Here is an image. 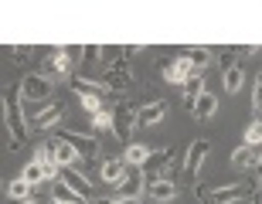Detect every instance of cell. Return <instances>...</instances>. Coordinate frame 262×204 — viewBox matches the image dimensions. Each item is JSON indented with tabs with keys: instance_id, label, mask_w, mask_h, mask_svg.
<instances>
[{
	"instance_id": "1",
	"label": "cell",
	"mask_w": 262,
	"mask_h": 204,
	"mask_svg": "<svg viewBox=\"0 0 262 204\" xmlns=\"http://www.w3.org/2000/svg\"><path fill=\"white\" fill-rule=\"evenodd\" d=\"M4 123H7V136H14L17 143H24V140H28L31 123L24 119L20 99H17V96H10V92H4Z\"/></svg>"
},
{
	"instance_id": "2",
	"label": "cell",
	"mask_w": 262,
	"mask_h": 204,
	"mask_svg": "<svg viewBox=\"0 0 262 204\" xmlns=\"http://www.w3.org/2000/svg\"><path fill=\"white\" fill-rule=\"evenodd\" d=\"M136 126H140V109H136V106L126 102V106L113 109V133H116L119 140H129Z\"/></svg>"
},
{
	"instance_id": "3",
	"label": "cell",
	"mask_w": 262,
	"mask_h": 204,
	"mask_svg": "<svg viewBox=\"0 0 262 204\" xmlns=\"http://www.w3.org/2000/svg\"><path fill=\"white\" fill-rule=\"evenodd\" d=\"M51 96V78L48 75H24L20 78V99L28 102H38V99Z\"/></svg>"
},
{
	"instance_id": "4",
	"label": "cell",
	"mask_w": 262,
	"mask_h": 204,
	"mask_svg": "<svg viewBox=\"0 0 262 204\" xmlns=\"http://www.w3.org/2000/svg\"><path fill=\"white\" fill-rule=\"evenodd\" d=\"M133 68H129V61H119V65H113L106 72V78H102V85L113 88V92H126V88H133Z\"/></svg>"
},
{
	"instance_id": "5",
	"label": "cell",
	"mask_w": 262,
	"mask_h": 204,
	"mask_svg": "<svg viewBox=\"0 0 262 204\" xmlns=\"http://www.w3.org/2000/svg\"><path fill=\"white\" fill-rule=\"evenodd\" d=\"M191 75H194V61H191V55H181V58H174V61L164 65V78L170 82V85H184Z\"/></svg>"
},
{
	"instance_id": "6",
	"label": "cell",
	"mask_w": 262,
	"mask_h": 204,
	"mask_svg": "<svg viewBox=\"0 0 262 204\" xmlns=\"http://www.w3.org/2000/svg\"><path fill=\"white\" fill-rule=\"evenodd\" d=\"M61 180H65L68 187H72V191H75L78 197H82V201H92V184H89V177L82 174V170H72V167H61Z\"/></svg>"
},
{
	"instance_id": "7",
	"label": "cell",
	"mask_w": 262,
	"mask_h": 204,
	"mask_svg": "<svg viewBox=\"0 0 262 204\" xmlns=\"http://www.w3.org/2000/svg\"><path fill=\"white\" fill-rule=\"evenodd\" d=\"M211 153V143L208 140H194V143L187 146V156H184V170L191 177H198V170H201V164H204V156Z\"/></svg>"
},
{
	"instance_id": "8",
	"label": "cell",
	"mask_w": 262,
	"mask_h": 204,
	"mask_svg": "<svg viewBox=\"0 0 262 204\" xmlns=\"http://www.w3.org/2000/svg\"><path fill=\"white\" fill-rule=\"evenodd\" d=\"M249 191H252V187L242 184V180H238V184H228V187H214L211 194H208V204H235L238 197L249 194Z\"/></svg>"
},
{
	"instance_id": "9",
	"label": "cell",
	"mask_w": 262,
	"mask_h": 204,
	"mask_svg": "<svg viewBox=\"0 0 262 204\" xmlns=\"http://www.w3.org/2000/svg\"><path fill=\"white\" fill-rule=\"evenodd\" d=\"M129 170H133V167H129L126 160L119 156V160H106V164H102V170H99V177H102L106 184L119 187V184H123V180H126V177H129Z\"/></svg>"
},
{
	"instance_id": "10",
	"label": "cell",
	"mask_w": 262,
	"mask_h": 204,
	"mask_svg": "<svg viewBox=\"0 0 262 204\" xmlns=\"http://www.w3.org/2000/svg\"><path fill=\"white\" fill-rule=\"evenodd\" d=\"M259 160H262V143H259V146H252V143H242V146H238V150L232 153V164L238 167V170L259 167Z\"/></svg>"
},
{
	"instance_id": "11",
	"label": "cell",
	"mask_w": 262,
	"mask_h": 204,
	"mask_svg": "<svg viewBox=\"0 0 262 204\" xmlns=\"http://www.w3.org/2000/svg\"><path fill=\"white\" fill-rule=\"evenodd\" d=\"M61 140H68V143L75 146L78 153H89V156H96V153H99V140H96V136H89V133H78V129H65V133H61Z\"/></svg>"
},
{
	"instance_id": "12",
	"label": "cell",
	"mask_w": 262,
	"mask_h": 204,
	"mask_svg": "<svg viewBox=\"0 0 262 204\" xmlns=\"http://www.w3.org/2000/svg\"><path fill=\"white\" fill-rule=\"evenodd\" d=\"M123 160H126L129 167H136V170H143L150 160H154V150L146 143H126V153H123Z\"/></svg>"
},
{
	"instance_id": "13",
	"label": "cell",
	"mask_w": 262,
	"mask_h": 204,
	"mask_svg": "<svg viewBox=\"0 0 262 204\" xmlns=\"http://www.w3.org/2000/svg\"><path fill=\"white\" fill-rule=\"evenodd\" d=\"M143 187H146L143 170H136V167H133V170H129V177L116 187V197H143Z\"/></svg>"
},
{
	"instance_id": "14",
	"label": "cell",
	"mask_w": 262,
	"mask_h": 204,
	"mask_svg": "<svg viewBox=\"0 0 262 204\" xmlns=\"http://www.w3.org/2000/svg\"><path fill=\"white\" fill-rule=\"evenodd\" d=\"M61 112H65V106H58V102H51V106H45V109L38 112V116L31 119V129H51V126H58Z\"/></svg>"
},
{
	"instance_id": "15",
	"label": "cell",
	"mask_w": 262,
	"mask_h": 204,
	"mask_svg": "<svg viewBox=\"0 0 262 204\" xmlns=\"http://www.w3.org/2000/svg\"><path fill=\"white\" fill-rule=\"evenodd\" d=\"M164 116H167V102L164 99H154V102H146L140 109V126H157Z\"/></svg>"
},
{
	"instance_id": "16",
	"label": "cell",
	"mask_w": 262,
	"mask_h": 204,
	"mask_svg": "<svg viewBox=\"0 0 262 204\" xmlns=\"http://www.w3.org/2000/svg\"><path fill=\"white\" fill-rule=\"evenodd\" d=\"M222 85H225V92H228V96H235V92L245 85V68L242 65H228L222 72Z\"/></svg>"
},
{
	"instance_id": "17",
	"label": "cell",
	"mask_w": 262,
	"mask_h": 204,
	"mask_svg": "<svg viewBox=\"0 0 262 204\" xmlns=\"http://www.w3.org/2000/svg\"><path fill=\"white\" fill-rule=\"evenodd\" d=\"M146 194L154 197V201H177V184L174 180H150V187H146Z\"/></svg>"
},
{
	"instance_id": "18",
	"label": "cell",
	"mask_w": 262,
	"mask_h": 204,
	"mask_svg": "<svg viewBox=\"0 0 262 204\" xmlns=\"http://www.w3.org/2000/svg\"><path fill=\"white\" fill-rule=\"evenodd\" d=\"M194 119H211L214 112H218V96H211V92H201V99L194 102Z\"/></svg>"
},
{
	"instance_id": "19",
	"label": "cell",
	"mask_w": 262,
	"mask_h": 204,
	"mask_svg": "<svg viewBox=\"0 0 262 204\" xmlns=\"http://www.w3.org/2000/svg\"><path fill=\"white\" fill-rule=\"evenodd\" d=\"M72 88H75L78 96L85 99V96H99V92H102V88H106V85H102V82H96V78H85V75H75V78H72Z\"/></svg>"
},
{
	"instance_id": "20",
	"label": "cell",
	"mask_w": 262,
	"mask_h": 204,
	"mask_svg": "<svg viewBox=\"0 0 262 204\" xmlns=\"http://www.w3.org/2000/svg\"><path fill=\"white\" fill-rule=\"evenodd\" d=\"M7 197L20 204V201H28V197H34V187H31L24 177H17V180H10V184H7Z\"/></svg>"
},
{
	"instance_id": "21",
	"label": "cell",
	"mask_w": 262,
	"mask_h": 204,
	"mask_svg": "<svg viewBox=\"0 0 262 204\" xmlns=\"http://www.w3.org/2000/svg\"><path fill=\"white\" fill-rule=\"evenodd\" d=\"M72 65H75V58L68 55V48L65 51H55V55H51V61H48V68L55 72V75H68V72H72Z\"/></svg>"
},
{
	"instance_id": "22",
	"label": "cell",
	"mask_w": 262,
	"mask_h": 204,
	"mask_svg": "<svg viewBox=\"0 0 262 204\" xmlns=\"http://www.w3.org/2000/svg\"><path fill=\"white\" fill-rule=\"evenodd\" d=\"M201 92H204V78H187L184 82V106L194 109V102L201 99Z\"/></svg>"
},
{
	"instance_id": "23",
	"label": "cell",
	"mask_w": 262,
	"mask_h": 204,
	"mask_svg": "<svg viewBox=\"0 0 262 204\" xmlns=\"http://www.w3.org/2000/svg\"><path fill=\"white\" fill-rule=\"evenodd\" d=\"M191 61H194V75L191 78H204V72H208V65H211V51L208 48H194L191 51Z\"/></svg>"
},
{
	"instance_id": "24",
	"label": "cell",
	"mask_w": 262,
	"mask_h": 204,
	"mask_svg": "<svg viewBox=\"0 0 262 204\" xmlns=\"http://www.w3.org/2000/svg\"><path fill=\"white\" fill-rule=\"evenodd\" d=\"M55 140H58V164H61V167L78 164V150H75V146L68 143V140H61V136H55Z\"/></svg>"
},
{
	"instance_id": "25",
	"label": "cell",
	"mask_w": 262,
	"mask_h": 204,
	"mask_svg": "<svg viewBox=\"0 0 262 204\" xmlns=\"http://www.w3.org/2000/svg\"><path fill=\"white\" fill-rule=\"evenodd\" d=\"M51 201H61V204H68V201H82V197L72 191V187L65 184V180H55L51 184Z\"/></svg>"
},
{
	"instance_id": "26",
	"label": "cell",
	"mask_w": 262,
	"mask_h": 204,
	"mask_svg": "<svg viewBox=\"0 0 262 204\" xmlns=\"http://www.w3.org/2000/svg\"><path fill=\"white\" fill-rule=\"evenodd\" d=\"M20 177H24V180H28L31 187H38L41 180H45V164H38V160H31V164L24 167V174H20Z\"/></svg>"
},
{
	"instance_id": "27",
	"label": "cell",
	"mask_w": 262,
	"mask_h": 204,
	"mask_svg": "<svg viewBox=\"0 0 262 204\" xmlns=\"http://www.w3.org/2000/svg\"><path fill=\"white\" fill-rule=\"evenodd\" d=\"M123 55H126V51H119V48H113V44H106V48H102V65H119V61H123Z\"/></svg>"
},
{
	"instance_id": "28",
	"label": "cell",
	"mask_w": 262,
	"mask_h": 204,
	"mask_svg": "<svg viewBox=\"0 0 262 204\" xmlns=\"http://www.w3.org/2000/svg\"><path fill=\"white\" fill-rule=\"evenodd\" d=\"M89 119H92L96 129H113V112L109 109H102V112H96V116H89Z\"/></svg>"
},
{
	"instance_id": "29",
	"label": "cell",
	"mask_w": 262,
	"mask_h": 204,
	"mask_svg": "<svg viewBox=\"0 0 262 204\" xmlns=\"http://www.w3.org/2000/svg\"><path fill=\"white\" fill-rule=\"evenodd\" d=\"M252 112H259V119H262V72L255 75V88H252Z\"/></svg>"
},
{
	"instance_id": "30",
	"label": "cell",
	"mask_w": 262,
	"mask_h": 204,
	"mask_svg": "<svg viewBox=\"0 0 262 204\" xmlns=\"http://www.w3.org/2000/svg\"><path fill=\"white\" fill-rule=\"evenodd\" d=\"M245 143H252V146H259V143H262V119H255L252 126L245 129Z\"/></svg>"
},
{
	"instance_id": "31",
	"label": "cell",
	"mask_w": 262,
	"mask_h": 204,
	"mask_svg": "<svg viewBox=\"0 0 262 204\" xmlns=\"http://www.w3.org/2000/svg\"><path fill=\"white\" fill-rule=\"evenodd\" d=\"M82 109H85L89 116H96V112H102V99L99 96H85L82 99Z\"/></svg>"
},
{
	"instance_id": "32",
	"label": "cell",
	"mask_w": 262,
	"mask_h": 204,
	"mask_svg": "<svg viewBox=\"0 0 262 204\" xmlns=\"http://www.w3.org/2000/svg\"><path fill=\"white\" fill-rule=\"evenodd\" d=\"M85 61H102V48L99 44H85V55H82Z\"/></svg>"
},
{
	"instance_id": "33",
	"label": "cell",
	"mask_w": 262,
	"mask_h": 204,
	"mask_svg": "<svg viewBox=\"0 0 262 204\" xmlns=\"http://www.w3.org/2000/svg\"><path fill=\"white\" fill-rule=\"evenodd\" d=\"M102 204H143V197H102Z\"/></svg>"
},
{
	"instance_id": "34",
	"label": "cell",
	"mask_w": 262,
	"mask_h": 204,
	"mask_svg": "<svg viewBox=\"0 0 262 204\" xmlns=\"http://www.w3.org/2000/svg\"><path fill=\"white\" fill-rule=\"evenodd\" d=\"M20 204H38V197H28V201H20Z\"/></svg>"
},
{
	"instance_id": "35",
	"label": "cell",
	"mask_w": 262,
	"mask_h": 204,
	"mask_svg": "<svg viewBox=\"0 0 262 204\" xmlns=\"http://www.w3.org/2000/svg\"><path fill=\"white\" fill-rule=\"evenodd\" d=\"M255 174H259V177H262V160H259V167H255Z\"/></svg>"
},
{
	"instance_id": "36",
	"label": "cell",
	"mask_w": 262,
	"mask_h": 204,
	"mask_svg": "<svg viewBox=\"0 0 262 204\" xmlns=\"http://www.w3.org/2000/svg\"><path fill=\"white\" fill-rule=\"evenodd\" d=\"M252 204H262V201H259V197H255V201H252Z\"/></svg>"
},
{
	"instance_id": "37",
	"label": "cell",
	"mask_w": 262,
	"mask_h": 204,
	"mask_svg": "<svg viewBox=\"0 0 262 204\" xmlns=\"http://www.w3.org/2000/svg\"><path fill=\"white\" fill-rule=\"evenodd\" d=\"M51 204H61V201H51Z\"/></svg>"
}]
</instances>
